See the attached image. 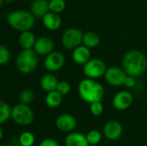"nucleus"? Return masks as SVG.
I'll return each instance as SVG.
<instances>
[{
    "label": "nucleus",
    "instance_id": "7ed1b4c3",
    "mask_svg": "<svg viewBox=\"0 0 147 146\" xmlns=\"http://www.w3.org/2000/svg\"><path fill=\"white\" fill-rule=\"evenodd\" d=\"M37 55L34 49H23L21 51L16 60L17 70L23 74H29L35 71L39 64Z\"/></svg>",
    "mask_w": 147,
    "mask_h": 146
},
{
    "label": "nucleus",
    "instance_id": "5701e85b",
    "mask_svg": "<svg viewBox=\"0 0 147 146\" xmlns=\"http://www.w3.org/2000/svg\"><path fill=\"white\" fill-rule=\"evenodd\" d=\"M21 146H33L35 142L34 135L30 132H24L19 137Z\"/></svg>",
    "mask_w": 147,
    "mask_h": 146
},
{
    "label": "nucleus",
    "instance_id": "b1692460",
    "mask_svg": "<svg viewBox=\"0 0 147 146\" xmlns=\"http://www.w3.org/2000/svg\"><path fill=\"white\" fill-rule=\"evenodd\" d=\"M86 138L90 145H97L101 142L102 135L97 130H91L86 134Z\"/></svg>",
    "mask_w": 147,
    "mask_h": 146
},
{
    "label": "nucleus",
    "instance_id": "20e7f679",
    "mask_svg": "<svg viewBox=\"0 0 147 146\" xmlns=\"http://www.w3.org/2000/svg\"><path fill=\"white\" fill-rule=\"evenodd\" d=\"M7 21L11 27L23 32L28 31V29H30L34 24V15L25 10L10 12L7 16Z\"/></svg>",
    "mask_w": 147,
    "mask_h": 146
},
{
    "label": "nucleus",
    "instance_id": "9d476101",
    "mask_svg": "<svg viewBox=\"0 0 147 146\" xmlns=\"http://www.w3.org/2000/svg\"><path fill=\"white\" fill-rule=\"evenodd\" d=\"M57 128L64 133H71L77 126L76 118L69 114H63L57 117L55 120Z\"/></svg>",
    "mask_w": 147,
    "mask_h": 146
},
{
    "label": "nucleus",
    "instance_id": "2f4dec72",
    "mask_svg": "<svg viewBox=\"0 0 147 146\" xmlns=\"http://www.w3.org/2000/svg\"><path fill=\"white\" fill-rule=\"evenodd\" d=\"M6 1H8V2H12V1H14V0H6Z\"/></svg>",
    "mask_w": 147,
    "mask_h": 146
},
{
    "label": "nucleus",
    "instance_id": "f257e3e1",
    "mask_svg": "<svg viewBox=\"0 0 147 146\" xmlns=\"http://www.w3.org/2000/svg\"><path fill=\"white\" fill-rule=\"evenodd\" d=\"M122 69L127 76L140 77L147 70L146 56L136 50L127 52L122 59Z\"/></svg>",
    "mask_w": 147,
    "mask_h": 146
},
{
    "label": "nucleus",
    "instance_id": "f8f14e48",
    "mask_svg": "<svg viewBox=\"0 0 147 146\" xmlns=\"http://www.w3.org/2000/svg\"><path fill=\"white\" fill-rule=\"evenodd\" d=\"M123 128L120 122L109 120L103 126V135L109 140L115 141L119 139L122 135Z\"/></svg>",
    "mask_w": 147,
    "mask_h": 146
},
{
    "label": "nucleus",
    "instance_id": "0eeeda50",
    "mask_svg": "<svg viewBox=\"0 0 147 146\" xmlns=\"http://www.w3.org/2000/svg\"><path fill=\"white\" fill-rule=\"evenodd\" d=\"M84 34L81 30L71 28L65 30L62 35V44L67 49H75L83 41Z\"/></svg>",
    "mask_w": 147,
    "mask_h": 146
},
{
    "label": "nucleus",
    "instance_id": "72a5a7b5",
    "mask_svg": "<svg viewBox=\"0 0 147 146\" xmlns=\"http://www.w3.org/2000/svg\"><path fill=\"white\" fill-rule=\"evenodd\" d=\"M1 146H6V145H1Z\"/></svg>",
    "mask_w": 147,
    "mask_h": 146
},
{
    "label": "nucleus",
    "instance_id": "412c9836",
    "mask_svg": "<svg viewBox=\"0 0 147 146\" xmlns=\"http://www.w3.org/2000/svg\"><path fill=\"white\" fill-rule=\"evenodd\" d=\"M100 42V38L95 32H87L84 34L83 43L88 48H93L98 46Z\"/></svg>",
    "mask_w": 147,
    "mask_h": 146
},
{
    "label": "nucleus",
    "instance_id": "39448f33",
    "mask_svg": "<svg viewBox=\"0 0 147 146\" xmlns=\"http://www.w3.org/2000/svg\"><path fill=\"white\" fill-rule=\"evenodd\" d=\"M11 118L19 126H28L33 123L34 114L33 110L26 104L18 103L12 108Z\"/></svg>",
    "mask_w": 147,
    "mask_h": 146
},
{
    "label": "nucleus",
    "instance_id": "2eb2a0df",
    "mask_svg": "<svg viewBox=\"0 0 147 146\" xmlns=\"http://www.w3.org/2000/svg\"><path fill=\"white\" fill-rule=\"evenodd\" d=\"M65 146H90L86 135L78 132H71L68 133L65 140Z\"/></svg>",
    "mask_w": 147,
    "mask_h": 146
},
{
    "label": "nucleus",
    "instance_id": "aec40b11",
    "mask_svg": "<svg viewBox=\"0 0 147 146\" xmlns=\"http://www.w3.org/2000/svg\"><path fill=\"white\" fill-rule=\"evenodd\" d=\"M62 96H61L57 90L47 93L45 98L47 106L52 108L59 107L62 102Z\"/></svg>",
    "mask_w": 147,
    "mask_h": 146
},
{
    "label": "nucleus",
    "instance_id": "dca6fc26",
    "mask_svg": "<svg viewBox=\"0 0 147 146\" xmlns=\"http://www.w3.org/2000/svg\"><path fill=\"white\" fill-rule=\"evenodd\" d=\"M59 81L53 74H46L40 79V87L47 93L55 91L57 89Z\"/></svg>",
    "mask_w": 147,
    "mask_h": 146
},
{
    "label": "nucleus",
    "instance_id": "393cba45",
    "mask_svg": "<svg viewBox=\"0 0 147 146\" xmlns=\"http://www.w3.org/2000/svg\"><path fill=\"white\" fill-rule=\"evenodd\" d=\"M34 98V93L30 89H22L19 94V100L21 101V103L22 104H29L33 102Z\"/></svg>",
    "mask_w": 147,
    "mask_h": 146
},
{
    "label": "nucleus",
    "instance_id": "f3484780",
    "mask_svg": "<svg viewBox=\"0 0 147 146\" xmlns=\"http://www.w3.org/2000/svg\"><path fill=\"white\" fill-rule=\"evenodd\" d=\"M43 23L46 28L51 30L58 29L61 25L60 17L54 12H48L42 17Z\"/></svg>",
    "mask_w": 147,
    "mask_h": 146
},
{
    "label": "nucleus",
    "instance_id": "f03ea898",
    "mask_svg": "<svg viewBox=\"0 0 147 146\" xmlns=\"http://www.w3.org/2000/svg\"><path fill=\"white\" fill-rule=\"evenodd\" d=\"M78 94L82 100L91 104L102 100L104 96V88L96 80L85 78L78 84Z\"/></svg>",
    "mask_w": 147,
    "mask_h": 146
},
{
    "label": "nucleus",
    "instance_id": "c756f323",
    "mask_svg": "<svg viewBox=\"0 0 147 146\" xmlns=\"http://www.w3.org/2000/svg\"><path fill=\"white\" fill-rule=\"evenodd\" d=\"M39 146H60V145L59 144L58 141H56L55 139H43L40 143Z\"/></svg>",
    "mask_w": 147,
    "mask_h": 146
},
{
    "label": "nucleus",
    "instance_id": "a211bd4d",
    "mask_svg": "<svg viewBox=\"0 0 147 146\" xmlns=\"http://www.w3.org/2000/svg\"><path fill=\"white\" fill-rule=\"evenodd\" d=\"M49 9V2L47 0H34L31 4L32 13L36 16H44L47 13H48Z\"/></svg>",
    "mask_w": 147,
    "mask_h": 146
},
{
    "label": "nucleus",
    "instance_id": "1a4fd4ad",
    "mask_svg": "<svg viewBox=\"0 0 147 146\" xmlns=\"http://www.w3.org/2000/svg\"><path fill=\"white\" fill-rule=\"evenodd\" d=\"M65 64V57L59 52H52L49 53L45 60V68L49 71H59Z\"/></svg>",
    "mask_w": 147,
    "mask_h": 146
},
{
    "label": "nucleus",
    "instance_id": "9b49d317",
    "mask_svg": "<svg viewBox=\"0 0 147 146\" xmlns=\"http://www.w3.org/2000/svg\"><path fill=\"white\" fill-rule=\"evenodd\" d=\"M133 103V96L129 91L121 90L117 92L113 98V106L116 110L127 109Z\"/></svg>",
    "mask_w": 147,
    "mask_h": 146
},
{
    "label": "nucleus",
    "instance_id": "a878e982",
    "mask_svg": "<svg viewBox=\"0 0 147 146\" xmlns=\"http://www.w3.org/2000/svg\"><path fill=\"white\" fill-rule=\"evenodd\" d=\"M65 3L64 0H50L49 2V9L54 12H60L65 9Z\"/></svg>",
    "mask_w": 147,
    "mask_h": 146
},
{
    "label": "nucleus",
    "instance_id": "cd10ccee",
    "mask_svg": "<svg viewBox=\"0 0 147 146\" xmlns=\"http://www.w3.org/2000/svg\"><path fill=\"white\" fill-rule=\"evenodd\" d=\"M90 110L94 116H100L103 113V105L101 102L91 103L90 106Z\"/></svg>",
    "mask_w": 147,
    "mask_h": 146
},
{
    "label": "nucleus",
    "instance_id": "6ab92c4d",
    "mask_svg": "<svg viewBox=\"0 0 147 146\" xmlns=\"http://www.w3.org/2000/svg\"><path fill=\"white\" fill-rule=\"evenodd\" d=\"M34 34L29 31L22 32L19 36V44L23 49H32L35 44Z\"/></svg>",
    "mask_w": 147,
    "mask_h": 146
},
{
    "label": "nucleus",
    "instance_id": "473e14b6",
    "mask_svg": "<svg viewBox=\"0 0 147 146\" xmlns=\"http://www.w3.org/2000/svg\"><path fill=\"white\" fill-rule=\"evenodd\" d=\"M90 146H97V145H90Z\"/></svg>",
    "mask_w": 147,
    "mask_h": 146
},
{
    "label": "nucleus",
    "instance_id": "c85d7f7f",
    "mask_svg": "<svg viewBox=\"0 0 147 146\" xmlns=\"http://www.w3.org/2000/svg\"><path fill=\"white\" fill-rule=\"evenodd\" d=\"M56 90L61 96H65V95L69 94V92L71 91V85L66 81H60V82H59Z\"/></svg>",
    "mask_w": 147,
    "mask_h": 146
},
{
    "label": "nucleus",
    "instance_id": "423d86ee",
    "mask_svg": "<svg viewBox=\"0 0 147 146\" xmlns=\"http://www.w3.org/2000/svg\"><path fill=\"white\" fill-rule=\"evenodd\" d=\"M107 67L105 63L99 59H92L83 67V72L86 78L96 79L105 75Z\"/></svg>",
    "mask_w": 147,
    "mask_h": 146
},
{
    "label": "nucleus",
    "instance_id": "7c9ffc66",
    "mask_svg": "<svg viewBox=\"0 0 147 146\" xmlns=\"http://www.w3.org/2000/svg\"><path fill=\"white\" fill-rule=\"evenodd\" d=\"M135 84H136L135 77H131V76H127V77L124 81V86L128 89H131V88H134L135 86Z\"/></svg>",
    "mask_w": 147,
    "mask_h": 146
},
{
    "label": "nucleus",
    "instance_id": "6e6552de",
    "mask_svg": "<svg viewBox=\"0 0 147 146\" xmlns=\"http://www.w3.org/2000/svg\"><path fill=\"white\" fill-rule=\"evenodd\" d=\"M127 73L122 68L117 66H112L107 69L104 75L106 82L114 87H119L124 85V81L127 77Z\"/></svg>",
    "mask_w": 147,
    "mask_h": 146
},
{
    "label": "nucleus",
    "instance_id": "4468645a",
    "mask_svg": "<svg viewBox=\"0 0 147 146\" xmlns=\"http://www.w3.org/2000/svg\"><path fill=\"white\" fill-rule=\"evenodd\" d=\"M73 61L81 65H84L88 61L90 60V51L85 46H79L75 48L72 52Z\"/></svg>",
    "mask_w": 147,
    "mask_h": 146
},
{
    "label": "nucleus",
    "instance_id": "bb28decb",
    "mask_svg": "<svg viewBox=\"0 0 147 146\" xmlns=\"http://www.w3.org/2000/svg\"><path fill=\"white\" fill-rule=\"evenodd\" d=\"M10 59V52L4 46H0V65H6Z\"/></svg>",
    "mask_w": 147,
    "mask_h": 146
},
{
    "label": "nucleus",
    "instance_id": "ddd939ff",
    "mask_svg": "<svg viewBox=\"0 0 147 146\" xmlns=\"http://www.w3.org/2000/svg\"><path fill=\"white\" fill-rule=\"evenodd\" d=\"M53 42L48 37H40L36 40L34 46V50L37 54L40 55H48L53 52Z\"/></svg>",
    "mask_w": 147,
    "mask_h": 146
},
{
    "label": "nucleus",
    "instance_id": "4be33fe9",
    "mask_svg": "<svg viewBox=\"0 0 147 146\" xmlns=\"http://www.w3.org/2000/svg\"><path fill=\"white\" fill-rule=\"evenodd\" d=\"M11 114H12V108H10V107L6 102L1 101L0 102V123L3 124L9 118H11Z\"/></svg>",
    "mask_w": 147,
    "mask_h": 146
}]
</instances>
